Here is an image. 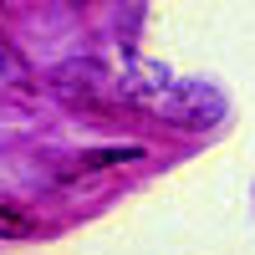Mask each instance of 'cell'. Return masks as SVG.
<instances>
[{"label": "cell", "instance_id": "1", "mask_svg": "<svg viewBox=\"0 0 255 255\" xmlns=\"http://www.w3.org/2000/svg\"><path fill=\"white\" fill-rule=\"evenodd\" d=\"M46 87L77 113H128V97L118 92V77L102 61H61L46 77Z\"/></svg>", "mask_w": 255, "mask_h": 255}, {"label": "cell", "instance_id": "4", "mask_svg": "<svg viewBox=\"0 0 255 255\" xmlns=\"http://www.w3.org/2000/svg\"><path fill=\"white\" fill-rule=\"evenodd\" d=\"M0 67H5V72H10L15 82H31V67H26V61H20V51L10 46L5 36H0Z\"/></svg>", "mask_w": 255, "mask_h": 255}, {"label": "cell", "instance_id": "3", "mask_svg": "<svg viewBox=\"0 0 255 255\" xmlns=\"http://www.w3.org/2000/svg\"><path fill=\"white\" fill-rule=\"evenodd\" d=\"M36 235V215L20 209L15 199H0V240H31Z\"/></svg>", "mask_w": 255, "mask_h": 255}, {"label": "cell", "instance_id": "2", "mask_svg": "<svg viewBox=\"0 0 255 255\" xmlns=\"http://www.w3.org/2000/svg\"><path fill=\"white\" fill-rule=\"evenodd\" d=\"M143 148L138 143H113V148H87V153H72L51 163V179H87V174H102V168H123V163H138Z\"/></svg>", "mask_w": 255, "mask_h": 255}]
</instances>
